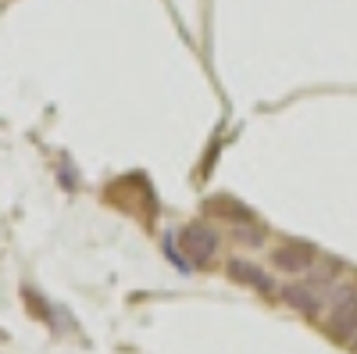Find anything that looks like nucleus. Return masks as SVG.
I'll return each mask as SVG.
<instances>
[{
  "label": "nucleus",
  "instance_id": "7",
  "mask_svg": "<svg viewBox=\"0 0 357 354\" xmlns=\"http://www.w3.org/2000/svg\"><path fill=\"white\" fill-rule=\"evenodd\" d=\"M232 229V240L243 244V247H261L268 240V226L261 222H247V226H229Z\"/></svg>",
  "mask_w": 357,
  "mask_h": 354
},
{
  "label": "nucleus",
  "instance_id": "6",
  "mask_svg": "<svg viewBox=\"0 0 357 354\" xmlns=\"http://www.w3.org/2000/svg\"><path fill=\"white\" fill-rule=\"evenodd\" d=\"M282 301L296 315H307V318H318L321 315V290L314 283H286L282 286Z\"/></svg>",
  "mask_w": 357,
  "mask_h": 354
},
{
  "label": "nucleus",
  "instance_id": "1",
  "mask_svg": "<svg viewBox=\"0 0 357 354\" xmlns=\"http://www.w3.org/2000/svg\"><path fill=\"white\" fill-rule=\"evenodd\" d=\"M178 251L183 258H190L193 269H207L222 251V233L211 222H186L178 229Z\"/></svg>",
  "mask_w": 357,
  "mask_h": 354
},
{
  "label": "nucleus",
  "instance_id": "4",
  "mask_svg": "<svg viewBox=\"0 0 357 354\" xmlns=\"http://www.w3.org/2000/svg\"><path fill=\"white\" fill-rule=\"evenodd\" d=\"M225 276H229L236 286H247V290H257V293H272V290H275L272 272H268L264 265H257L254 258H229Z\"/></svg>",
  "mask_w": 357,
  "mask_h": 354
},
{
  "label": "nucleus",
  "instance_id": "3",
  "mask_svg": "<svg viewBox=\"0 0 357 354\" xmlns=\"http://www.w3.org/2000/svg\"><path fill=\"white\" fill-rule=\"evenodd\" d=\"M318 247L307 244V240H282L272 247V254H268V261H272L275 272H286V276H307L314 269L318 261Z\"/></svg>",
  "mask_w": 357,
  "mask_h": 354
},
{
  "label": "nucleus",
  "instance_id": "2",
  "mask_svg": "<svg viewBox=\"0 0 357 354\" xmlns=\"http://www.w3.org/2000/svg\"><path fill=\"white\" fill-rule=\"evenodd\" d=\"M325 330L340 344H350L357 337V286L354 283H340L333 290V304L325 311Z\"/></svg>",
  "mask_w": 357,
  "mask_h": 354
},
{
  "label": "nucleus",
  "instance_id": "5",
  "mask_svg": "<svg viewBox=\"0 0 357 354\" xmlns=\"http://www.w3.org/2000/svg\"><path fill=\"white\" fill-rule=\"evenodd\" d=\"M204 215H211V219H222L229 226H247V222H257L254 208H247V204L240 197H232V193H215L211 200H204Z\"/></svg>",
  "mask_w": 357,
  "mask_h": 354
},
{
  "label": "nucleus",
  "instance_id": "8",
  "mask_svg": "<svg viewBox=\"0 0 357 354\" xmlns=\"http://www.w3.org/2000/svg\"><path fill=\"white\" fill-rule=\"evenodd\" d=\"M350 351H354V354H357V337H354V340H350Z\"/></svg>",
  "mask_w": 357,
  "mask_h": 354
}]
</instances>
